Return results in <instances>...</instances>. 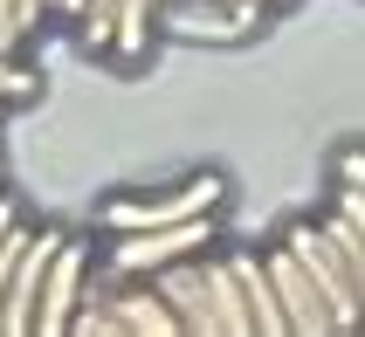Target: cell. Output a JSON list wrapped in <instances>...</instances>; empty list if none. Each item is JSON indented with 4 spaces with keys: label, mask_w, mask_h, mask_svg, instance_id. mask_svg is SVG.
<instances>
[{
    "label": "cell",
    "mask_w": 365,
    "mask_h": 337,
    "mask_svg": "<svg viewBox=\"0 0 365 337\" xmlns=\"http://www.w3.org/2000/svg\"><path fill=\"white\" fill-rule=\"evenodd\" d=\"M227 207V179L221 172H193L180 186H152V193H118L103 199V227L110 234H138V227H173V220H200Z\"/></svg>",
    "instance_id": "cell-1"
},
{
    "label": "cell",
    "mask_w": 365,
    "mask_h": 337,
    "mask_svg": "<svg viewBox=\"0 0 365 337\" xmlns=\"http://www.w3.org/2000/svg\"><path fill=\"white\" fill-rule=\"evenodd\" d=\"M214 220H221V214L173 220V227H138V234H110L103 269H110V276H159V269H173V261H186V255H207L214 234H221Z\"/></svg>",
    "instance_id": "cell-2"
},
{
    "label": "cell",
    "mask_w": 365,
    "mask_h": 337,
    "mask_svg": "<svg viewBox=\"0 0 365 337\" xmlns=\"http://www.w3.org/2000/svg\"><path fill=\"white\" fill-rule=\"evenodd\" d=\"M90 276H97V248L76 234L56 241L48 255V276H41V303H35V337H69V317L90 296Z\"/></svg>",
    "instance_id": "cell-3"
},
{
    "label": "cell",
    "mask_w": 365,
    "mask_h": 337,
    "mask_svg": "<svg viewBox=\"0 0 365 337\" xmlns=\"http://www.w3.org/2000/svg\"><path fill=\"white\" fill-rule=\"evenodd\" d=\"M283 248L304 261L310 282L324 289V303H331V331H365V317H359V289H351V276H345V261H338V248L324 241V227H317V220H289V227H283Z\"/></svg>",
    "instance_id": "cell-4"
},
{
    "label": "cell",
    "mask_w": 365,
    "mask_h": 337,
    "mask_svg": "<svg viewBox=\"0 0 365 337\" xmlns=\"http://www.w3.org/2000/svg\"><path fill=\"white\" fill-rule=\"evenodd\" d=\"M262 0H159V28L193 41H242L262 28Z\"/></svg>",
    "instance_id": "cell-5"
},
{
    "label": "cell",
    "mask_w": 365,
    "mask_h": 337,
    "mask_svg": "<svg viewBox=\"0 0 365 337\" xmlns=\"http://www.w3.org/2000/svg\"><path fill=\"white\" fill-rule=\"evenodd\" d=\"M262 261H269V282H276V303H283L289 337H331V303H324V289L310 282L304 261L289 255L283 241H276V248H262Z\"/></svg>",
    "instance_id": "cell-6"
},
{
    "label": "cell",
    "mask_w": 365,
    "mask_h": 337,
    "mask_svg": "<svg viewBox=\"0 0 365 337\" xmlns=\"http://www.w3.org/2000/svg\"><path fill=\"white\" fill-rule=\"evenodd\" d=\"M56 241H62V227H28V248H21L7 296H0V337H35V303H41V276H48Z\"/></svg>",
    "instance_id": "cell-7"
},
{
    "label": "cell",
    "mask_w": 365,
    "mask_h": 337,
    "mask_svg": "<svg viewBox=\"0 0 365 337\" xmlns=\"http://www.w3.org/2000/svg\"><path fill=\"white\" fill-rule=\"evenodd\" d=\"M159 296L173 303V317H180L186 337H214V310H207V276H200V255L173 261V269H159Z\"/></svg>",
    "instance_id": "cell-8"
},
{
    "label": "cell",
    "mask_w": 365,
    "mask_h": 337,
    "mask_svg": "<svg viewBox=\"0 0 365 337\" xmlns=\"http://www.w3.org/2000/svg\"><path fill=\"white\" fill-rule=\"evenodd\" d=\"M227 261H235V282H242V296H248V323H255V337H289V323H283V303H276V282H269L262 248H227Z\"/></svg>",
    "instance_id": "cell-9"
},
{
    "label": "cell",
    "mask_w": 365,
    "mask_h": 337,
    "mask_svg": "<svg viewBox=\"0 0 365 337\" xmlns=\"http://www.w3.org/2000/svg\"><path fill=\"white\" fill-rule=\"evenodd\" d=\"M200 276H207L214 337H255V323H248V296H242V282H235V261H227V255H200Z\"/></svg>",
    "instance_id": "cell-10"
},
{
    "label": "cell",
    "mask_w": 365,
    "mask_h": 337,
    "mask_svg": "<svg viewBox=\"0 0 365 337\" xmlns=\"http://www.w3.org/2000/svg\"><path fill=\"white\" fill-rule=\"evenodd\" d=\"M152 35H159V0H118V28H110V48L103 56H118L131 69V62L152 56Z\"/></svg>",
    "instance_id": "cell-11"
},
{
    "label": "cell",
    "mask_w": 365,
    "mask_h": 337,
    "mask_svg": "<svg viewBox=\"0 0 365 337\" xmlns=\"http://www.w3.org/2000/svg\"><path fill=\"white\" fill-rule=\"evenodd\" d=\"M317 227H324V241L338 248V261H345V276H351V289H359V317H365V234L351 227L338 207H324L317 214Z\"/></svg>",
    "instance_id": "cell-12"
},
{
    "label": "cell",
    "mask_w": 365,
    "mask_h": 337,
    "mask_svg": "<svg viewBox=\"0 0 365 337\" xmlns=\"http://www.w3.org/2000/svg\"><path fill=\"white\" fill-rule=\"evenodd\" d=\"M41 90V76L28 69V62H14V56H0V110H14V103H28Z\"/></svg>",
    "instance_id": "cell-13"
},
{
    "label": "cell",
    "mask_w": 365,
    "mask_h": 337,
    "mask_svg": "<svg viewBox=\"0 0 365 337\" xmlns=\"http://www.w3.org/2000/svg\"><path fill=\"white\" fill-rule=\"evenodd\" d=\"M331 207H338V214H345L351 227L365 234V186H351V179H338V199H331Z\"/></svg>",
    "instance_id": "cell-14"
},
{
    "label": "cell",
    "mask_w": 365,
    "mask_h": 337,
    "mask_svg": "<svg viewBox=\"0 0 365 337\" xmlns=\"http://www.w3.org/2000/svg\"><path fill=\"white\" fill-rule=\"evenodd\" d=\"M14 14H21V28H28V35H41V21L56 14V0H14Z\"/></svg>",
    "instance_id": "cell-15"
},
{
    "label": "cell",
    "mask_w": 365,
    "mask_h": 337,
    "mask_svg": "<svg viewBox=\"0 0 365 337\" xmlns=\"http://www.w3.org/2000/svg\"><path fill=\"white\" fill-rule=\"evenodd\" d=\"M14 220H21V207H14L7 193H0V241H7V227H14Z\"/></svg>",
    "instance_id": "cell-16"
},
{
    "label": "cell",
    "mask_w": 365,
    "mask_h": 337,
    "mask_svg": "<svg viewBox=\"0 0 365 337\" xmlns=\"http://www.w3.org/2000/svg\"><path fill=\"white\" fill-rule=\"evenodd\" d=\"M56 14L69 21V28H76V21H83V0H56Z\"/></svg>",
    "instance_id": "cell-17"
},
{
    "label": "cell",
    "mask_w": 365,
    "mask_h": 337,
    "mask_svg": "<svg viewBox=\"0 0 365 337\" xmlns=\"http://www.w3.org/2000/svg\"><path fill=\"white\" fill-rule=\"evenodd\" d=\"M262 7H269V14H276V7H289V0H262Z\"/></svg>",
    "instance_id": "cell-18"
}]
</instances>
